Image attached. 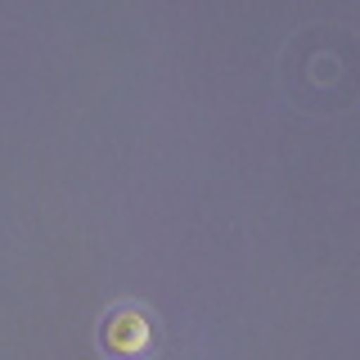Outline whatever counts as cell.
<instances>
[{"label": "cell", "instance_id": "obj_1", "mask_svg": "<svg viewBox=\"0 0 360 360\" xmlns=\"http://www.w3.org/2000/svg\"><path fill=\"white\" fill-rule=\"evenodd\" d=\"M153 333H158L153 315L144 307H131V302H127V307H117V311L104 315V333H99V342H104L112 356H144L153 347Z\"/></svg>", "mask_w": 360, "mask_h": 360}]
</instances>
